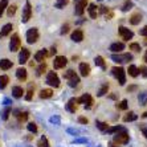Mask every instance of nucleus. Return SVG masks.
Returning <instances> with one entry per match:
<instances>
[{"label": "nucleus", "instance_id": "f257e3e1", "mask_svg": "<svg viewBox=\"0 0 147 147\" xmlns=\"http://www.w3.org/2000/svg\"><path fill=\"white\" fill-rule=\"evenodd\" d=\"M127 142H129V133L125 129H122L114 135V143L115 144H125Z\"/></svg>", "mask_w": 147, "mask_h": 147}, {"label": "nucleus", "instance_id": "f03ea898", "mask_svg": "<svg viewBox=\"0 0 147 147\" xmlns=\"http://www.w3.org/2000/svg\"><path fill=\"white\" fill-rule=\"evenodd\" d=\"M111 72H113L114 77L118 80L119 85H125V84H126V72H125V69L119 66V68H113Z\"/></svg>", "mask_w": 147, "mask_h": 147}, {"label": "nucleus", "instance_id": "7ed1b4c3", "mask_svg": "<svg viewBox=\"0 0 147 147\" xmlns=\"http://www.w3.org/2000/svg\"><path fill=\"white\" fill-rule=\"evenodd\" d=\"M88 5V0H76L74 3V13L77 16H82L85 12V8Z\"/></svg>", "mask_w": 147, "mask_h": 147}, {"label": "nucleus", "instance_id": "20e7f679", "mask_svg": "<svg viewBox=\"0 0 147 147\" xmlns=\"http://www.w3.org/2000/svg\"><path fill=\"white\" fill-rule=\"evenodd\" d=\"M47 84L53 88H58L60 86V78H58V76L56 74L55 72H49L48 76H47Z\"/></svg>", "mask_w": 147, "mask_h": 147}, {"label": "nucleus", "instance_id": "39448f33", "mask_svg": "<svg viewBox=\"0 0 147 147\" xmlns=\"http://www.w3.org/2000/svg\"><path fill=\"white\" fill-rule=\"evenodd\" d=\"M76 102L77 103H84L86 109H90L93 106V98L90 94H84L80 98H76Z\"/></svg>", "mask_w": 147, "mask_h": 147}, {"label": "nucleus", "instance_id": "423d86ee", "mask_svg": "<svg viewBox=\"0 0 147 147\" xmlns=\"http://www.w3.org/2000/svg\"><path fill=\"white\" fill-rule=\"evenodd\" d=\"M32 16V7H31V3L27 1L25 3V7L23 8V15H21V21L23 23H28L29 19Z\"/></svg>", "mask_w": 147, "mask_h": 147}, {"label": "nucleus", "instance_id": "0eeeda50", "mask_svg": "<svg viewBox=\"0 0 147 147\" xmlns=\"http://www.w3.org/2000/svg\"><path fill=\"white\" fill-rule=\"evenodd\" d=\"M37 40H38V31H37V28H31V29L27 32V41L29 42V44H34Z\"/></svg>", "mask_w": 147, "mask_h": 147}, {"label": "nucleus", "instance_id": "6e6552de", "mask_svg": "<svg viewBox=\"0 0 147 147\" xmlns=\"http://www.w3.org/2000/svg\"><path fill=\"white\" fill-rule=\"evenodd\" d=\"M20 38H19V34L15 33L13 36H12V38H11V42H9V49L11 52H17L19 49H20Z\"/></svg>", "mask_w": 147, "mask_h": 147}, {"label": "nucleus", "instance_id": "1a4fd4ad", "mask_svg": "<svg viewBox=\"0 0 147 147\" xmlns=\"http://www.w3.org/2000/svg\"><path fill=\"white\" fill-rule=\"evenodd\" d=\"M111 60L113 61H115V62H119V64H122V62H129V61H131L133 60V56L131 55H113L111 56Z\"/></svg>", "mask_w": 147, "mask_h": 147}, {"label": "nucleus", "instance_id": "9d476101", "mask_svg": "<svg viewBox=\"0 0 147 147\" xmlns=\"http://www.w3.org/2000/svg\"><path fill=\"white\" fill-rule=\"evenodd\" d=\"M66 64H68V60H66L65 56H57V57L55 58V61H53V66H55V69L65 68Z\"/></svg>", "mask_w": 147, "mask_h": 147}, {"label": "nucleus", "instance_id": "9b49d317", "mask_svg": "<svg viewBox=\"0 0 147 147\" xmlns=\"http://www.w3.org/2000/svg\"><path fill=\"white\" fill-rule=\"evenodd\" d=\"M119 34L122 36V38L123 40H131L133 38V36H134V33L130 31V29H127V28H125V27H119Z\"/></svg>", "mask_w": 147, "mask_h": 147}, {"label": "nucleus", "instance_id": "f8f14e48", "mask_svg": "<svg viewBox=\"0 0 147 147\" xmlns=\"http://www.w3.org/2000/svg\"><path fill=\"white\" fill-rule=\"evenodd\" d=\"M29 56H31V53H29V51H28L27 48H23L20 52V56H19V62H20L21 65L23 64H25V62L29 60Z\"/></svg>", "mask_w": 147, "mask_h": 147}, {"label": "nucleus", "instance_id": "ddd939ff", "mask_svg": "<svg viewBox=\"0 0 147 147\" xmlns=\"http://www.w3.org/2000/svg\"><path fill=\"white\" fill-rule=\"evenodd\" d=\"M80 73H81L82 77H88V76L90 74V66H89V64H86V62L80 64Z\"/></svg>", "mask_w": 147, "mask_h": 147}, {"label": "nucleus", "instance_id": "4468645a", "mask_svg": "<svg viewBox=\"0 0 147 147\" xmlns=\"http://www.w3.org/2000/svg\"><path fill=\"white\" fill-rule=\"evenodd\" d=\"M70 37H72V40L76 41V42H81V41L84 40V32H82L81 29H76Z\"/></svg>", "mask_w": 147, "mask_h": 147}, {"label": "nucleus", "instance_id": "2eb2a0df", "mask_svg": "<svg viewBox=\"0 0 147 147\" xmlns=\"http://www.w3.org/2000/svg\"><path fill=\"white\" fill-rule=\"evenodd\" d=\"M88 11H89V15H90L92 19H97V16H98V13H99V9H98V7H97L96 4H93V3L89 4Z\"/></svg>", "mask_w": 147, "mask_h": 147}, {"label": "nucleus", "instance_id": "dca6fc26", "mask_svg": "<svg viewBox=\"0 0 147 147\" xmlns=\"http://www.w3.org/2000/svg\"><path fill=\"white\" fill-rule=\"evenodd\" d=\"M48 56V52H47V49H40V51L34 55V60L38 62H42L45 60V57Z\"/></svg>", "mask_w": 147, "mask_h": 147}, {"label": "nucleus", "instance_id": "f3484780", "mask_svg": "<svg viewBox=\"0 0 147 147\" xmlns=\"http://www.w3.org/2000/svg\"><path fill=\"white\" fill-rule=\"evenodd\" d=\"M12 61L8 60V58H3V60H0V69H3V70H8V69L12 68Z\"/></svg>", "mask_w": 147, "mask_h": 147}, {"label": "nucleus", "instance_id": "a211bd4d", "mask_svg": "<svg viewBox=\"0 0 147 147\" xmlns=\"http://www.w3.org/2000/svg\"><path fill=\"white\" fill-rule=\"evenodd\" d=\"M123 49H125V44H123V42H114V44L110 45V51L115 52V53H119Z\"/></svg>", "mask_w": 147, "mask_h": 147}, {"label": "nucleus", "instance_id": "6ab92c4d", "mask_svg": "<svg viewBox=\"0 0 147 147\" xmlns=\"http://www.w3.org/2000/svg\"><path fill=\"white\" fill-rule=\"evenodd\" d=\"M23 94H24V90H23L21 86H13V88H12V96H13L15 98H21Z\"/></svg>", "mask_w": 147, "mask_h": 147}, {"label": "nucleus", "instance_id": "aec40b11", "mask_svg": "<svg viewBox=\"0 0 147 147\" xmlns=\"http://www.w3.org/2000/svg\"><path fill=\"white\" fill-rule=\"evenodd\" d=\"M12 29H13L12 24H5L3 28H1V31H0V38H1V37H5L7 34H9Z\"/></svg>", "mask_w": 147, "mask_h": 147}, {"label": "nucleus", "instance_id": "412c9836", "mask_svg": "<svg viewBox=\"0 0 147 147\" xmlns=\"http://www.w3.org/2000/svg\"><path fill=\"white\" fill-rule=\"evenodd\" d=\"M16 77L20 81H25L27 80V70H25L24 68H19L16 70Z\"/></svg>", "mask_w": 147, "mask_h": 147}, {"label": "nucleus", "instance_id": "4be33fe9", "mask_svg": "<svg viewBox=\"0 0 147 147\" xmlns=\"http://www.w3.org/2000/svg\"><path fill=\"white\" fill-rule=\"evenodd\" d=\"M107 92H109V84H107V82H103L102 85H101V88H99V90L97 92V96L102 97V96H105Z\"/></svg>", "mask_w": 147, "mask_h": 147}, {"label": "nucleus", "instance_id": "5701e85b", "mask_svg": "<svg viewBox=\"0 0 147 147\" xmlns=\"http://www.w3.org/2000/svg\"><path fill=\"white\" fill-rule=\"evenodd\" d=\"M140 20H142V15L139 13V12H137V13H134L133 16L130 17V24L131 25H137L140 23Z\"/></svg>", "mask_w": 147, "mask_h": 147}, {"label": "nucleus", "instance_id": "b1692460", "mask_svg": "<svg viewBox=\"0 0 147 147\" xmlns=\"http://www.w3.org/2000/svg\"><path fill=\"white\" fill-rule=\"evenodd\" d=\"M52 96H53V90L52 89H42L40 92V98H42V99L51 98Z\"/></svg>", "mask_w": 147, "mask_h": 147}, {"label": "nucleus", "instance_id": "393cba45", "mask_svg": "<svg viewBox=\"0 0 147 147\" xmlns=\"http://www.w3.org/2000/svg\"><path fill=\"white\" fill-rule=\"evenodd\" d=\"M76 103H77V102H76V98H72L68 102V105H66V110H68V111H70V113H76V109H77Z\"/></svg>", "mask_w": 147, "mask_h": 147}, {"label": "nucleus", "instance_id": "a878e982", "mask_svg": "<svg viewBox=\"0 0 147 147\" xmlns=\"http://www.w3.org/2000/svg\"><path fill=\"white\" fill-rule=\"evenodd\" d=\"M15 115L17 117V119H19V122H25V121L28 119V113L27 111H16V114Z\"/></svg>", "mask_w": 147, "mask_h": 147}, {"label": "nucleus", "instance_id": "bb28decb", "mask_svg": "<svg viewBox=\"0 0 147 147\" xmlns=\"http://www.w3.org/2000/svg\"><path fill=\"white\" fill-rule=\"evenodd\" d=\"M137 119H138V115L134 113H129L123 117V122H133V121H137Z\"/></svg>", "mask_w": 147, "mask_h": 147}, {"label": "nucleus", "instance_id": "cd10ccee", "mask_svg": "<svg viewBox=\"0 0 147 147\" xmlns=\"http://www.w3.org/2000/svg\"><path fill=\"white\" fill-rule=\"evenodd\" d=\"M127 72H129V74H130L131 77H137V76L139 74V69H138L135 65H130V66H129V70H127Z\"/></svg>", "mask_w": 147, "mask_h": 147}, {"label": "nucleus", "instance_id": "c85d7f7f", "mask_svg": "<svg viewBox=\"0 0 147 147\" xmlns=\"http://www.w3.org/2000/svg\"><path fill=\"white\" fill-rule=\"evenodd\" d=\"M8 82H9L8 76H0V89H4L8 85Z\"/></svg>", "mask_w": 147, "mask_h": 147}, {"label": "nucleus", "instance_id": "c756f323", "mask_svg": "<svg viewBox=\"0 0 147 147\" xmlns=\"http://www.w3.org/2000/svg\"><path fill=\"white\" fill-rule=\"evenodd\" d=\"M37 147H49V142H48V139H47V137H42L40 138V140L37 142Z\"/></svg>", "mask_w": 147, "mask_h": 147}, {"label": "nucleus", "instance_id": "7c9ffc66", "mask_svg": "<svg viewBox=\"0 0 147 147\" xmlns=\"http://www.w3.org/2000/svg\"><path fill=\"white\" fill-rule=\"evenodd\" d=\"M138 102H139L140 105H146L147 103V93L146 92L140 93L139 96H138Z\"/></svg>", "mask_w": 147, "mask_h": 147}, {"label": "nucleus", "instance_id": "2f4dec72", "mask_svg": "<svg viewBox=\"0 0 147 147\" xmlns=\"http://www.w3.org/2000/svg\"><path fill=\"white\" fill-rule=\"evenodd\" d=\"M69 3V0H56V3H55V7L58 8V9H62V8L65 7L66 4Z\"/></svg>", "mask_w": 147, "mask_h": 147}, {"label": "nucleus", "instance_id": "473e14b6", "mask_svg": "<svg viewBox=\"0 0 147 147\" xmlns=\"http://www.w3.org/2000/svg\"><path fill=\"white\" fill-rule=\"evenodd\" d=\"M94 62H96V65L101 66L102 69H106V65H105V61H103V58L101 57V56H97V57L94 58Z\"/></svg>", "mask_w": 147, "mask_h": 147}, {"label": "nucleus", "instance_id": "72a5a7b5", "mask_svg": "<svg viewBox=\"0 0 147 147\" xmlns=\"http://www.w3.org/2000/svg\"><path fill=\"white\" fill-rule=\"evenodd\" d=\"M78 82H80V77H78V76H76L74 78L68 80V85L70 86V88H76V86L78 85Z\"/></svg>", "mask_w": 147, "mask_h": 147}, {"label": "nucleus", "instance_id": "f704fd0d", "mask_svg": "<svg viewBox=\"0 0 147 147\" xmlns=\"http://www.w3.org/2000/svg\"><path fill=\"white\" fill-rule=\"evenodd\" d=\"M7 7H8V0H1V1H0V17L3 16L4 11H5Z\"/></svg>", "mask_w": 147, "mask_h": 147}, {"label": "nucleus", "instance_id": "c9c22d12", "mask_svg": "<svg viewBox=\"0 0 147 147\" xmlns=\"http://www.w3.org/2000/svg\"><path fill=\"white\" fill-rule=\"evenodd\" d=\"M131 8H133V1H130V0H126V1L123 3V5H122V11H123V12H126V11L131 9Z\"/></svg>", "mask_w": 147, "mask_h": 147}, {"label": "nucleus", "instance_id": "e433bc0d", "mask_svg": "<svg viewBox=\"0 0 147 147\" xmlns=\"http://www.w3.org/2000/svg\"><path fill=\"white\" fill-rule=\"evenodd\" d=\"M76 76H77V74H76V72L70 69V70H68V72L64 73V78H65V80H70V78H74Z\"/></svg>", "mask_w": 147, "mask_h": 147}, {"label": "nucleus", "instance_id": "4c0bfd02", "mask_svg": "<svg viewBox=\"0 0 147 147\" xmlns=\"http://www.w3.org/2000/svg\"><path fill=\"white\" fill-rule=\"evenodd\" d=\"M117 107L119 110H126L127 107H129V103H127L126 99H123V101H121L119 103H117Z\"/></svg>", "mask_w": 147, "mask_h": 147}, {"label": "nucleus", "instance_id": "58836bf2", "mask_svg": "<svg viewBox=\"0 0 147 147\" xmlns=\"http://www.w3.org/2000/svg\"><path fill=\"white\" fill-rule=\"evenodd\" d=\"M96 125H97V127H98L99 130H102V131H106L107 129H109L107 123H105V122H99V121H97Z\"/></svg>", "mask_w": 147, "mask_h": 147}, {"label": "nucleus", "instance_id": "ea45409f", "mask_svg": "<svg viewBox=\"0 0 147 147\" xmlns=\"http://www.w3.org/2000/svg\"><path fill=\"white\" fill-rule=\"evenodd\" d=\"M122 129H123L122 126H113V127H109L106 131H107L109 134H113V133H118V131H121Z\"/></svg>", "mask_w": 147, "mask_h": 147}, {"label": "nucleus", "instance_id": "a19ab883", "mask_svg": "<svg viewBox=\"0 0 147 147\" xmlns=\"http://www.w3.org/2000/svg\"><path fill=\"white\" fill-rule=\"evenodd\" d=\"M27 129H28V131H31V133H33V134H36V133H37V126H36V125H34L33 122L28 123Z\"/></svg>", "mask_w": 147, "mask_h": 147}, {"label": "nucleus", "instance_id": "79ce46f5", "mask_svg": "<svg viewBox=\"0 0 147 147\" xmlns=\"http://www.w3.org/2000/svg\"><path fill=\"white\" fill-rule=\"evenodd\" d=\"M16 5H9V7H8V9H7V15H8V16H9V17H12V16H13V15L15 13H16Z\"/></svg>", "mask_w": 147, "mask_h": 147}, {"label": "nucleus", "instance_id": "37998d69", "mask_svg": "<svg viewBox=\"0 0 147 147\" xmlns=\"http://www.w3.org/2000/svg\"><path fill=\"white\" fill-rule=\"evenodd\" d=\"M11 111H12V109H11V107H5V109H4V111L1 113V118H3L4 121H7L8 119V115H9Z\"/></svg>", "mask_w": 147, "mask_h": 147}, {"label": "nucleus", "instance_id": "c03bdc74", "mask_svg": "<svg viewBox=\"0 0 147 147\" xmlns=\"http://www.w3.org/2000/svg\"><path fill=\"white\" fill-rule=\"evenodd\" d=\"M45 70H47V64H45V62H41V65L37 68V76H41Z\"/></svg>", "mask_w": 147, "mask_h": 147}, {"label": "nucleus", "instance_id": "a18cd8bd", "mask_svg": "<svg viewBox=\"0 0 147 147\" xmlns=\"http://www.w3.org/2000/svg\"><path fill=\"white\" fill-rule=\"evenodd\" d=\"M32 97H33V89H32V85H29V89H28V92H27L25 99H27V101H31Z\"/></svg>", "mask_w": 147, "mask_h": 147}, {"label": "nucleus", "instance_id": "49530a36", "mask_svg": "<svg viewBox=\"0 0 147 147\" xmlns=\"http://www.w3.org/2000/svg\"><path fill=\"white\" fill-rule=\"evenodd\" d=\"M130 49L134 52H140V45L138 42H131L130 44Z\"/></svg>", "mask_w": 147, "mask_h": 147}, {"label": "nucleus", "instance_id": "de8ad7c7", "mask_svg": "<svg viewBox=\"0 0 147 147\" xmlns=\"http://www.w3.org/2000/svg\"><path fill=\"white\" fill-rule=\"evenodd\" d=\"M49 121H51V123H53V125H60V121L61 119H60V117L58 115H53V117H51V119Z\"/></svg>", "mask_w": 147, "mask_h": 147}, {"label": "nucleus", "instance_id": "09e8293b", "mask_svg": "<svg viewBox=\"0 0 147 147\" xmlns=\"http://www.w3.org/2000/svg\"><path fill=\"white\" fill-rule=\"evenodd\" d=\"M139 70H140V73H142V76H143L144 78H147V68L146 66H140Z\"/></svg>", "mask_w": 147, "mask_h": 147}, {"label": "nucleus", "instance_id": "8fccbe9b", "mask_svg": "<svg viewBox=\"0 0 147 147\" xmlns=\"http://www.w3.org/2000/svg\"><path fill=\"white\" fill-rule=\"evenodd\" d=\"M140 130H142V133H143L144 138L147 139V126H144V125H140Z\"/></svg>", "mask_w": 147, "mask_h": 147}, {"label": "nucleus", "instance_id": "3c124183", "mask_svg": "<svg viewBox=\"0 0 147 147\" xmlns=\"http://www.w3.org/2000/svg\"><path fill=\"white\" fill-rule=\"evenodd\" d=\"M68 32H69V25L65 24L64 27H62V29H61V34H65V33H68Z\"/></svg>", "mask_w": 147, "mask_h": 147}, {"label": "nucleus", "instance_id": "603ef678", "mask_svg": "<svg viewBox=\"0 0 147 147\" xmlns=\"http://www.w3.org/2000/svg\"><path fill=\"white\" fill-rule=\"evenodd\" d=\"M139 34H140V36H144V37H147V27H144L143 29H140Z\"/></svg>", "mask_w": 147, "mask_h": 147}, {"label": "nucleus", "instance_id": "864d4df0", "mask_svg": "<svg viewBox=\"0 0 147 147\" xmlns=\"http://www.w3.org/2000/svg\"><path fill=\"white\" fill-rule=\"evenodd\" d=\"M78 122H80V123H84V125H86V123L89 122V121H88V118H85V117H80V118H78Z\"/></svg>", "mask_w": 147, "mask_h": 147}, {"label": "nucleus", "instance_id": "5fc2aeb1", "mask_svg": "<svg viewBox=\"0 0 147 147\" xmlns=\"http://www.w3.org/2000/svg\"><path fill=\"white\" fill-rule=\"evenodd\" d=\"M138 89V86L137 85H131L127 88V92H134V90H137Z\"/></svg>", "mask_w": 147, "mask_h": 147}, {"label": "nucleus", "instance_id": "6e6d98bb", "mask_svg": "<svg viewBox=\"0 0 147 147\" xmlns=\"http://www.w3.org/2000/svg\"><path fill=\"white\" fill-rule=\"evenodd\" d=\"M86 139H84V138H80V139H76L74 143H85Z\"/></svg>", "mask_w": 147, "mask_h": 147}, {"label": "nucleus", "instance_id": "4d7b16f0", "mask_svg": "<svg viewBox=\"0 0 147 147\" xmlns=\"http://www.w3.org/2000/svg\"><path fill=\"white\" fill-rule=\"evenodd\" d=\"M68 131H69L70 134H74V135H77V134H78V131L74 130V129H68Z\"/></svg>", "mask_w": 147, "mask_h": 147}, {"label": "nucleus", "instance_id": "13d9d810", "mask_svg": "<svg viewBox=\"0 0 147 147\" xmlns=\"http://www.w3.org/2000/svg\"><path fill=\"white\" fill-rule=\"evenodd\" d=\"M56 52H57V51H56V48H55V47H53V48L51 49V53H49V55H51V56H53V55H55V53H56Z\"/></svg>", "mask_w": 147, "mask_h": 147}, {"label": "nucleus", "instance_id": "bf43d9fd", "mask_svg": "<svg viewBox=\"0 0 147 147\" xmlns=\"http://www.w3.org/2000/svg\"><path fill=\"white\" fill-rule=\"evenodd\" d=\"M143 61L147 64V51H146V53H144V56H143Z\"/></svg>", "mask_w": 147, "mask_h": 147}, {"label": "nucleus", "instance_id": "052dcab7", "mask_svg": "<svg viewBox=\"0 0 147 147\" xmlns=\"http://www.w3.org/2000/svg\"><path fill=\"white\" fill-rule=\"evenodd\" d=\"M109 97H110V98H111V99H115V98H117V96H115V94H110Z\"/></svg>", "mask_w": 147, "mask_h": 147}, {"label": "nucleus", "instance_id": "680f3d73", "mask_svg": "<svg viewBox=\"0 0 147 147\" xmlns=\"http://www.w3.org/2000/svg\"><path fill=\"white\" fill-rule=\"evenodd\" d=\"M142 117H143V118H147V111H146V113H143V115H142Z\"/></svg>", "mask_w": 147, "mask_h": 147}, {"label": "nucleus", "instance_id": "e2e57ef3", "mask_svg": "<svg viewBox=\"0 0 147 147\" xmlns=\"http://www.w3.org/2000/svg\"><path fill=\"white\" fill-rule=\"evenodd\" d=\"M144 44H146V45H147V37H146V40H144Z\"/></svg>", "mask_w": 147, "mask_h": 147}]
</instances>
